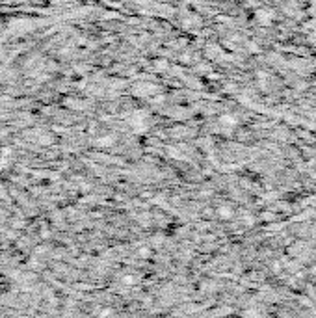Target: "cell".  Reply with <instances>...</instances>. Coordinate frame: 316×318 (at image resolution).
Returning <instances> with one entry per match:
<instances>
[{"label":"cell","instance_id":"cell-1","mask_svg":"<svg viewBox=\"0 0 316 318\" xmlns=\"http://www.w3.org/2000/svg\"><path fill=\"white\" fill-rule=\"evenodd\" d=\"M130 127L136 130V132H145L147 128H149V115L145 112H134L132 117H130Z\"/></svg>","mask_w":316,"mask_h":318},{"label":"cell","instance_id":"cell-2","mask_svg":"<svg viewBox=\"0 0 316 318\" xmlns=\"http://www.w3.org/2000/svg\"><path fill=\"white\" fill-rule=\"evenodd\" d=\"M218 214H220L221 220H231V218H233V210L229 209V207H220V209H218Z\"/></svg>","mask_w":316,"mask_h":318},{"label":"cell","instance_id":"cell-3","mask_svg":"<svg viewBox=\"0 0 316 318\" xmlns=\"http://www.w3.org/2000/svg\"><path fill=\"white\" fill-rule=\"evenodd\" d=\"M221 123H223V125H227V127H236V123H238V121H236V117H234V115H223V117H221Z\"/></svg>","mask_w":316,"mask_h":318},{"label":"cell","instance_id":"cell-4","mask_svg":"<svg viewBox=\"0 0 316 318\" xmlns=\"http://www.w3.org/2000/svg\"><path fill=\"white\" fill-rule=\"evenodd\" d=\"M112 143H114V136H102V138L97 140V145H101V147H108V145H112Z\"/></svg>","mask_w":316,"mask_h":318},{"label":"cell","instance_id":"cell-5","mask_svg":"<svg viewBox=\"0 0 316 318\" xmlns=\"http://www.w3.org/2000/svg\"><path fill=\"white\" fill-rule=\"evenodd\" d=\"M257 19H260V23L262 25H268L270 23V19H272V15L268 12H257Z\"/></svg>","mask_w":316,"mask_h":318},{"label":"cell","instance_id":"cell-6","mask_svg":"<svg viewBox=\"0 0 316 318\" xmlns=\"http://www.w3.org/2000/svg\"><path fill=\"white\" fill-rule=\"evenodd\" d=\"M139 255H141V257H149V255H151V248H141L139 249Z\"/></svg>","mask_w":316,"mask_h":318},{"label":"cell","instance_id":"cell-7","mask_svg":"<svg viewBox=\"0 0 316 318\" xmlns=\"http://www.w3.org/2000/svg\"><path fill=\"white\" fill-rule=\"evenodd\" d=\"M134 281H136V279H134L132 275H126V277H123V283H126V285H132Z\"/></svg>","mask_w":316,"mask_h":318}]
</instances>
